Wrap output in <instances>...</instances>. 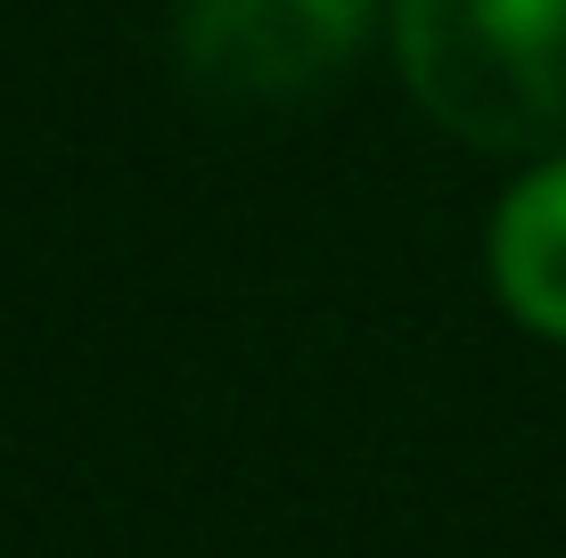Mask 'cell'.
I'll use <instances>...</instances> for the list:
<instances>
[{"instance_id":"cell-3","label":"cell","mask_w":566,"mask_h":558,"mask_svg":"<svg viewBox=\"0 0 566 558\" xmlns=\"http://www.w3.org/2000/svg\"><path fill=\"white\" fill-rule=\"evenodd\" d=\"M493 280L525 329L566 337V157L510 189L493 222Z\"/></svg>"},{"instance_id":"cell-2","label":"cell","mask_w":566,"mask_h":558,"mask_svg":"<svg viewBox=\"0 0 566 558\" xmlns=\"http://www.w3.org/2000/svg\"><path fill=\"white\" fill-rule=\"evenodd\" d=\"M369 0H198L181 57L213 99H296L361 50Z\"/></svg>"},{"instance_id":"cell-1","label":"cell","mask_w":566,"mask_h":558,"mask_svg":"<svg viewBox=\"0 0 566 558\" xmlns=\"http://www.w3.org/2000/svg\"><path fill=\"white\" fill-rule=\"evenodd\" d=\"M402 74L476 148H566V0H402Z\"/></svg>"}]
</instances>
